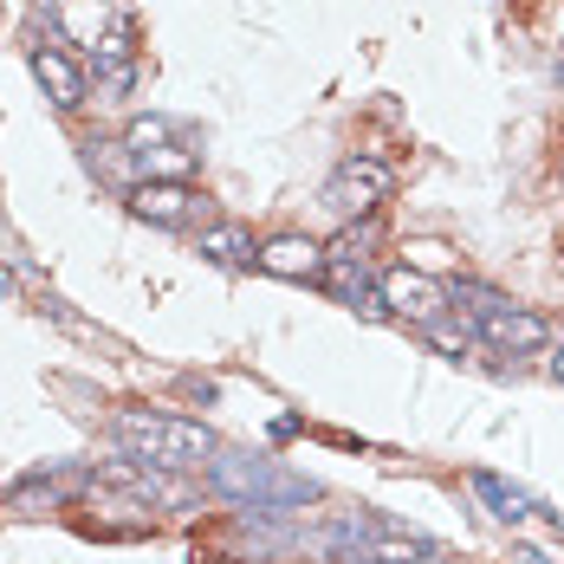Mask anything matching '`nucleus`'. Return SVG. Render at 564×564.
Segmentation results:
<instances>
[{"label":"nucleus","instance_id":"f8f14e48","mask_svg":"<svg viewBox=\"0 0 564 564\" xmlns=\"http://www.w3.org/2000/svg\"><path fill=\"white\" fill-rule=\"evenodd\" d=\"M195 247H202L208 267H253V240H247L240 221H208L195 234Z\"/></svg>","mask_w":564,"mask_h":564},{"label":"nucleus","instance_id":"dca6fc26","mask_svg":"<svg viewBox=\"0 0 564 564\" xmlns=\"http://www.w3.org/2000/svg\"><path fill=\"white\" fill-rule=\"evenodd\" d=\"M552 377H558V383H564V344H558V350H552Z\"/></svg>","mask_w":564,"mask_h":564},{"label":"nucleus","instance_id":"4468645a","mask_svg":"<svg viewBox=\"0 0 564 564\" xmlns=\"http://www.w3.org/2000/svg\"><path fill=\"white\" fill-rule=\"evenodd\" d=\"M422 338L435 344L442 357H454V364H460V357H467V350L480 344V332H474V318H460V312H448V318H435V325H429Z\"/></svg>","mask_w":564,"mask_h":564},{"label":"nucleus","instance_id":"ddd939ff","mask_svg":"<svg viewBox=\"0 0 564 564\" xmlns=\"http://www.w3.org/2000/svg\"><path fill=\"white\" fill-rule=\"evenodd\" d=\"M377 240H383V227H377V215H370V221H344V227H338V240L325 247V260H364V267H370Z\"/></svg>","mask_w":564,"mask_h":564},{"label":"nucleus","instance_id":"9d476101","mask_svg":"<svg viewBox=\"0 0 564 564\" xmlns=\"http://www.w3.org/2000/svg\"><path fill=\"white\" fill-rule=\"evenodd\" d=\"M105 480H117L137 507H163V512H188L195 507V487L182 474H163V467H137V460H117Z\"/></svg>","mask_w":564,"mask_h":564},{"label":"nucleus","instance_id":"f3484780","mask_svg":"<svg viewBox=\"0 0 564 564\" xmlns=\"http://www.w3.org/2000/svg\"><path fill=\"white\" fill-rule=\"evenodd\" d=\"M558 175H564V170H558Z\"/></svg>","mask_w":564,"mask_h":564},{"label":"nucleus","instance_id":"7ed1b4c3","mask_svg":"<svg viewBox=\"0 0 564 564\" xmlns=\"http://www.w3.org/2000/svg\"><path fill=\"white\" fill-rule=\"evenodd\" d=\"M395 188V170L383 163V156H370V150H350L338 170L325 175V188H318V208L332 215V221H370L383 202H390Z\"/></svg>","mask_w":564,"mask_h":564},{"label":"nucleus","instance_id":"6e6552de","mask_svg":"<svg viewBox=\"0 0 564 564\" xmlns=\"http://www.w3.org/2000/svg\"><path fill=\"white\" fill-rule=\"evenodd\" d=\"M26 65H33V78H40V91L53 98V111H85V105H91V72L65 53L58 40H40V46L26 53Z\"/></svg>","mask_w":564,"mask_h":564},{"label":"nucleus","instance_id":"f257e3e1","mask_svg":"<svg viewBox=\"0 0 564 564\" xmlns=\"http://www.w3.org/2000/svg\"><path fill=\"white\" fill-rule=\"evenodd\" d=\"M208 494L227 500L240 512H299V507H318L325 487L299 467H285L273 454H247V448H215L208 460Z\"/></svg>","mask_w":564,"mask_h":564},{"label":"nucleus","instance_id":"0eeeda50","mask_svg":"<svg viewBox=\"0 0 564 564\" xmlns=\"http://www.w3.org/2000/svg\"><path fill=\"white\" fill-rule=\"evenodd\" d=\"M474 332H480V344H494L500 357H539V350H552V318L532 312V305H519V299H500L487 318H474Z\"/></svg>","mask_w":564,"mask_h":564},{"label":"nucleus","instance_id":"f03ea898","mask_svg":"<svg viewBox=\"0 0 564 564\" xmlns=\"http://www.w3.org/2000/svg\"><path fill=\"white\" fill-rule=\"evenodd\" d=\"M111 442L123 460L137 467H163V474H195L215 460V435L188 415H163V409H117Z\"/></svg>","mask_w":564,"mask_h":564},{"label":"nucleus","instance_id":"423d86ee","mask_svg":"<svg viewBox=\"0 0 564 564\" xmlns=\"http://www.w3.org/2000/svg\"><path fill=\"white\" fill-rule=\"evenodd\" d=\"M377 292H383V305H390L395 325H415V332H429L435 318L454 312L448 285L435 280V273H422V267H383V273H377Z\"/></svg>","mask_w":564,"mask_h":564},{"label":"nucleus","instance_id":"2eb2a0df","mask_svg":"<svg viewBox=\"0 0 564 564\" xmlns=\"http://www.w3.org/2000/svg\"><path fill=\"white\" fill-rule=\"evenodd\" d=\"M512 564H552L539 545H512Z\"/></svg>","mask_w":564,"mask_h":564},{"label":"nucleus","instance_id":"9b49d317","mask_svg":"<svg viewBox=\"0 0 564 564\" xmlns=\"http://www.w3.org/2000/svg\"><path fill=\"white\" fill-rule=\"evenodd\" d=\"M474 494H480V507L494 512V519H500V525H525V519H532V494H525V487H512V480H500V474H494V467H474Z\"/></svg>","mask_w":564,"mask_h":564},{"label":"nucleus","instance_id":"1a4fd4ad","mask_svg":"<svg viewBox=\"0 0 564 564\" xmlns=\"http://www.w3.org/2000/svg\"><path fill=\"white\" fill-rule=\"evenodd\" d=\"M253 267L285 285H325V247L312 234H273L253 247Z\"/></svg>","mask_w":564,"mask_h":564},{"label":"nucleus","instance_id":"20e7f679","mask_svg":"<svg viewBox=\"0 0 564 564\" xmlns=\"http://www.w3.org/2000/svg\"><path fill=\"white\" fill-rule=\"evenodd\" d=\"M130 215L150 227H170V234H202V227L215 221L208 195L195 182H182V175H143L130 188Z\"/></svg>","mask_w":564,"mask_h":564},{"label":"nucleus","instance_id":"39448f33","mask_svg":"<svg viewBox=\"0 0 564 564\" xmlns=\"http://www.w3.org/2000/svg\"><path fill=\"white\" fill-rule=\"evenodd\" d=\"M123 150L137 156V170H143V175H182V182H188V163L202 156V150H195V137H188L175 117H163V111L130 117Z\"/></svg>","mask_w":564,"mask_h":564}]
</instances>
